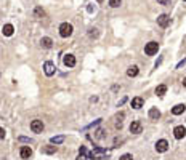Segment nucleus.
<instances>
[{
	"instance_id": "nucleus-1",
	"label": "nucleus",
	"mask_w": 186,
	"mask_h": 160,
	"mask_svg": "<svg viewBox=\"0 0 186 160\" xmlns=\"http://www.w3.org/2000/svg\"><path fill=\"white\" fill-rule=\"evenodd\" d=\"M108 150L106 149H103V147H95L91 150V152L88 154V157L90 158H93V160H104V158H108Z\"/></svg>"
},
{
	"instance_id": "nucleus-26",
	"label": "nucleus",
	"mask_w": 186,
	"mask_h": 160,
	"mask_svg": "<svg viewBox=\"0 0 186 160\" xmlns=\"http://www.w3.org/2000/svg\"><path fill=\"white\" fill-rule=\"evenodd\" d=\"M103 136H104V130H101V128H100V130L96 131V138L100 139V138H103Z\"/></svg>"
},
{
	"instance_id": "nucleus-6",
	"label": "nucleus",
	"mask_w": 186,
	"mask_h": 160,
	"mask_svg": "<svg viewBox=\"0 0 186 160\" xmlns=\"http://www.w3.org/2000/svg\"><path fill=\"white\" fill-rule=\"evenodd\" d=\"M173 136H175L176 139H183V138L186 136V128H184L183 125L175 127V130H173Z\"/></svg>"
},
{
	"instance_id": "nucleus-15",
	"label": "nucleus",
	"mask_w": 186,
	"mask_h": 160,
	"mask_svg": "<svg viewBox=\"0 0 186 160\" xmlns=\"http://www.w3.org/2000/svg\"><path fill=\"white\" fill-rule=\"evenodd\" d=\"M184 109H186L184 104H176V106L172 109V114H173V115H180V114H183V112H184Z\"/></svg>"
},
{
	"instance_id": "nucleus-31",
	"label": "nucleus",
	"mask_w": 186,
	"mask_h": 160,
	"mask_svg": "<svg viewBox=\"0 0 186 160\" xmlns=\"http://www.w3.org/2000/svg\"><path fill=\"white\" fill-rule=\"evenodd\" d=\"M161 5H167V3H170V0H157Z\"/></svg>"
},
{
	"instance_id": "nucleus-28",
	"label": "nucleus",
	"mask_w": 186,
	"mask_h": 160,
	"mask_svg": "<svg viewBox=\"0 0 186 160\" xmlns=\"http://www.w3.org/2000/svg\"><path fill=\"white\" fill-rule=\"evenodd\" d=\"M120 143H124V138H116V139H114V146H117V144H120Z\"/></svg>"
},
{
	"instance_id": "nucleus-7",
	"label": "nucleus",
	"mask_w": 186,
	"mask_h": 160,
	"mask_svg": "<svg viewBox=\"0 0 186 160\" xmlns=\"http://www.w3.org/2000/svg\"><path fill=\"white\" fill-rule=\"evenodd\" d=\"M20 155H21V158H24V160L31 158V157H32V149H31L29 146H23L21 150H20Z\"/></svg>"
},
{
	"instance_id": "nucleus-16",
	"label": "nucleus",
	"mask_w": 186,
	"mask_h": 160,
	"mask_svg": "<svg viewBox=\"0 0 186 160\" xmlns=\"http://www.w3.org/2000/svg\"><path fill=\"white\" fill-rule=\"evenodd\" d=\"M40 43H42L43 48H51V46H53V40L50 39V37H42Z\"/></svg>"
},
{
	"instance_id": "nucleus-33",
	"label": "nucleus",
	"mask_w": 186,
	"mask_h": 160,
	"mask_svg": "<svg viewBox=\"0 0 186 160\" xmlns=\"http://www.w3.org/2000/svg\"><path fill=\"white\" fill-rule=\"evenodd\" d=\"M98 2H103V0H98Z\"/></svg>"
},
{
	"instance_id": "nucleus-13",
	"label": "nucleus",
	"mask_w": 186,
	"mask_h": 160,
	"mask_svg": "<svg viewBox=\"0 0 186 160\" xmlns=\"http://www.w3.org/2000/svg\"><path fill=\"white\" fill-rule=\"evenodd\" d=\"M143 104H144V101H143V98H140V96L132 99V107H133V109H141Z\"/></svg>"
},
{
	"instance_id": "nucleus-3",
	"label": "nucleus",
	"mask_w": 186,
	"mask_h": 160,
	"mask_svg": "<svg viewBox=\"0 0 186 160\" xmlns=\"http://www.w3.org/2000/svg\"><path fill=\"white\" fill-rule=\"evenodd\" d=\"M157 50H159V43H157V42H149V43H146V46H144V53L148 56L156 54Z\"/></svg>"
},
{
	"instance_id": "nucleus-4",
	"label": "nucleus",
	"mask_w": 186,
	"mask_h": 160,
	"mask_svg": "<svg viewBox=\"0 0 186 160\" xmlns=\"http://www.w3.org/2000/svg\"><path fill=\"white\" fill-rule=\"evenodd\" d=\"M43 72H45V75L51 77V75H55V72H56V67H55V64L51 61H46L43 64Z\"/></svg>"
},
{
	"instance_id": "nucleus-18",
	"label": "nucleus",
	"mask_w": 186,
	"mask_h": 160,
	"mask_svg": "<svg viewBox=\"0 0 186 160\" xmlns=\"http://www.w3.org/2000/svg\"><path fill=\"white\" fill-rule=\"evenodd\" d=\"M149 117H151L153 120H159V119H161V112H159V109H156V107L149 109Z\"/></svg>"
},
{
	"instance_id": "nucleus-21",
	"label": "nucleus",
	"mask_w": 186,
	"mask_h": 160,
	"mask_svg": "<svg viewBox=\"0 0 186 160\" xmlns=\"http://www.w3.org/2000/svg\"><path fill=\"white\" fill-rule=\"evenodd\" d=\"M165 93H167V85H159L156 88V95L157 96H164Z\"/></svg>"
},
{
	"instance_id": "nucleus-32",
	"label": "nucleus",
	"mask_w": 186,
	"mask_h": 160,
	"mask_svg": "<svg viewBox=\"0 0 186 160\" xmlns=\"http://www.w3.org/2000/svg\"><path fill=\"white\" fill-rule=\"evenodd\" d=\"M183 87H186V79H183Z\"/></svg>"
},
{
	"instance_id": "nucleus-23",
	"label": "nucleus",
	"mask_w": 186,
	"mask_h": 160,
	"mask_svg": "<svg viewBox=\"0 0 186 160\" xmlns=\"http://www.w3.org/2000/svg\"><path fill=\"white\" fill-rule=\"evenodd\" d=\"M120 2H122V0H109V5L113 6V8H117L120 5Z\"/></svg>"
},
{
	"instance_id": "nucleus-30",
	"label": "nucleus",
	"mask_w": 186,
	"mask_h": 160,
	"mask_svg": "<svg viewBox=\"0 0 186 160\" xmlns=\"http://www.w3.org/2000/svg\"><path fill=\"white\" fill-rule=\"evenodd\" d=\"M3 138H5V130L0 127V139H3Z\"/></svg>"
},
{
	"instance_id": "nucleus-2",
	"label": "nucleus",
	"mask_w": 186,
	"mask_h": 160,
	"mask_svg": "<svg viewBox=\"0 0 186 160\" xmlns=\"http://www.w3.org/2000/svg\"><path fill=\"white\" fill-rule=\"evenodd\" d=\"M72 31H74V27L71 23H63L60 26V35L63 37V39H68V37L72 35Z\"/></svg>"
},
{
	"instance_id": "nucleus-17",
	"label": "nucleus",
	"mask_w": 186,
	"mask_h": 160,
	"mask_svg": "<svg viewBox=\"0 0 186 160\" xmlns=\"http://www.w3.org/2000/svg\"><path fill=\"white\" fill-rule=\"evenodd\" d=\"M88 157H87V147L85 146H80V149H79V157L76 158V160H87Z\"/></svg>"
},
{
	"instance_id": "nucleus-19",
	"label": "nucleus",
	"mask_w": 186,
	"mask_h": 160,
	"mask_svg": "<svg viewBox=\"0 0 186 160\" xmlns=\"http://www.w3.org/2000/svg\"><path fill=\"white\" fill-rule=\"evenodd\" d=\"M138 66H130V67H128V71H127V75H128V77H136V75H138Z\"/></svg>"
},
{
	"instance_id": "nucleus-5",
	"label": "nucleus",
	"mask_w": 186,
	"mask_h": 160,
	"mask_svg": "<svg viewBox=\"0 0 186 160\" xmlns=\"http://www.w3.org/2000/svg\"><path fill=\"white\" fill-rule=\"evenodd\" d=\"M31 130L34 131V133H42L43 122H42V120H32V122H31Z\"/></svg>"
},
{
	"instance_id": "nucleus-14",
	"label": "nucleus",
	"mask_w": 186,
	"mask_h": 160,
	"mask_svg": "<svg viewBox=\"0 0 186 160\" xmlns=\"http://www.w3.org/2000/svg\"><path fill=\"white\" fill-rule=\"evenodd\" d=\"M124 119H125V114H124V112H119V114L116 115V128H122Z\"/></svg>"
},
{
	"instance_id": "nucleus-25",
	"label": "nucleus",
	"mask_w": 186,
	"mask_h": 160,
	"mask_svg": "<svg viewBox=\"0 0 186 160\" xmlns=\"http://www.w3.org/2000/svg\"><path fill=\"white\" fill-rule=\"evenodd\" d=\"M88 35H90V37H98V29H90Z\"/></svg>"
},
{
	"instance_id": "nucleus-22",
	"label": "nucleus",
	"mask_w": 186,
	"mask_h": 160,
	"mask_svg": "<svg viewBox=\"0 0 186 160\" xmlns=\"http://www.w3.org/2000/svg\"><path fill=\"white\" fill-rule=\"evenodd\" d=\"M50 141H51V144H61L64 141V136H53Z\"/></svg>"
},
{
	"instance_id": "nucleus-11",
	"label": "nucleus",
	"mask_w": 186,
	"mask_h": 160,
	"mask_svg": "<svg viewBox=\"0 0 186 160\" xmlns=\"http://www.w3.org/2000/svg\"><path fill=\"white\" fill-rule=\"evenodd\" d=\"M169 23H170L169 15H161L159 18H157V24H159L161 27H167V26H169Z\"/></svg>"
},
{
	"instance_id": "nucleus-10",
	"label": "nucleus",
	"mask_w": 186,
	"mask_h": 160,
	"mask_svg": "<svg viewBox=\"0 0 186 160\" xmlns=\"http://www.w3.org/2000/svg\"><path fill=\"white\" fill-rule=\"evenodd\" d=\"M141 130H143V127H141L140 122H132V123H130V133L138 135V133H141Z\"/></svg>"
},
{
	"instance_id": "nucleus-24",
	"label": "nucleus",
	"mask_w": 186,
	"mask_h": 160,
	"mask_svg": "<svg viewBox=\"0 0 186 160\" xmlns=\"http://www.w3.org/2000/svg\"><path fill=\"white\" fill-rule=\"evenodd\" d=\"M119 160H133V157H132V154H124Z\"/></svg>"
},
{
	"instance_id": "nucleus-8",
	"label": "nucleus",
	"mask_w": 186,
	"mask_h": 160,
	"mask_svg": "<svg viewBox=\"0 0 186 160\" xmlns=\"http://www.w3.org/2000/svg\"><path fill=\"white\" fill-rule=\"evenodd\" d=\"M167 149H169V143H167L165 139H159L156 143V150L157 152H165Z\"/></svg>"
},
{
	"instance_id": "nucleus-12",
	"label": "nucleus",
	"mask_w": 186,
	"mask_h": 160,
	"mask_svg": "<svg viewBox=\"0 0 186 160\" xmlns=\"http://www.w3.org/2000/svg\"><path fill=\"white\" fill-rule=\"evenodd\" d=\"M13 32H15V27H13L11 24H5V26L2 27V34H3V35H7V37L13 35Z\"/></svg>"
},
{
	"instance_id": "nucleus-20",
	"label": "nucleus",
	"mask_w": 186,
	"mask_h": 160,
	"mask_svg": "<svg viewBox=\"0 0 186 160\" xmlns=\"http://www.w3.org/2000/svg\"><path fill=\"white\" fill-rule=\"evenodd\" d=\"M42 152L43 154H55L56 152V146H45V147H42Z\"/></svg>"
},
{
	"instance_id": "nucleus-29",
	"label": "nucleus",
	"mask_w": 186,
	"mask_h": 160,
	"mask_svg": "<svg viewBox=\"0 0 186 160\" xmlns=\"http://www.w3.org/2000/svg\"><path fill=\"white\" fill-rule=\"evenodd\" d=\"M20 141H26V143H32V139L26 138V136H20Z\"/></svg>"
},
{
	"instance_id": "nucleus-27",
	"label": "nucleus",
	"mask_w": 186,
	"mask_h": 160,
	"mask_svg": "<svg viewBox=\"0 0 186 160\" xmlns=\"http://www.w3.org/2000/svg\"><path fill=\"white\" fill-rule=\"evenodd\" d=\"M35 16H43V10L39 6V8H35Z\"/></svg>"
},
{
	"instance_id": "nucleus-9",
	"label": "nucleus",
	"mask_w": 186,
	"mask_h": 160,
	"mask_svg": "<svg viewBox=\"0 0 186 160\" xmlns=\"http://www.w3.org/2000/svg\"><path fill=\"white\" fill-rule=\"evenodd\" d=\"M63 63H64V66H68V67H74V66H76V58H74V54H66L63 58Z\"/></svg>"
}]
</instances>
